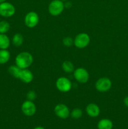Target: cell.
<instances>
[{
    "mask_svg": "<svg viewBox=\"0 0 128 129\" xmlns=\"http://www.w3.org/2000/svg\"><path fill=\"white\" fill-rule=\"evenodd\" d=\"M33 62V55L28 52H22L16 55L15 64L20 69H28Z\"/></svg>",
    "mask_w": 128,
    "mask_h": 129,
    "instance_id": "obj_1",
    "label": "cell"
},
{
    "mask_svg": "<svg viewBox=\"0 0 128 129\" xmlns=\"http://www.w3.org/2000/svg\"><path fill=\"white\" fill-rule=\"evenodd\" d=\"M64 9V3L61 0H53L48 5L49 13L53 16L60 15L63 11Z\"/></svg>",
    "mask_w": 128,
    "mask_h": 129,
    "instance_id": "obj_2",
    "label": "cell"
},
{
    "mask_svg": "<svg viewBox=\"0 0 128 129\" xmlns=\"http://www.w3.org/2000/svg\"><path fill=\"white\" fill-rule=\"evenodd\" d=\"M90 36L87 33H80L75 37L74 44L78 49H84L90 44Z\"/></svg>",
    "mask_w": 128,
    "mask_h": 129,
    "instance_id": "obj_3",
    "label": "cell"
},
{
    "mask_svg": "<svg viewBox=\"0 0 128 129\" xmlns=\"http://www.w3.org/2000/svg\"><path fill=\"white\" fill-rule=\"evenodd\" d=\"M16 12V9L11 3L3 2L0 3V16L5 18L11 17Z\"/></svg>",
    "mask_w": 128,
    "mask_h": 129,
    "instance_id": "obj_4",
    "label": "cell"
},
{
    "mask_svg": "<svg viewBox=\"0 0 128 129\" xmlns=\"http://www.w3.org/2000/svg\"><path fill=\"white\" fill-rule=\"evenodd\" d=\"M95 89L99 92H107L110 90L112 87V81L107 77L99 78L95 82Z\"/></svg>",
    "mask_w": 128,
    "mask_h": 129,
    "instance_id": "obj_5",
    "label": "cell"
},
{
    "mask_svg": "<svg viewBox=\"0 0 128 129\" xmlns=\"http://www.w3.org/2000/svg\"><path fill=\"white\" fill-rule=\"evenodd\" d=\"M56 87L59 91L67 93L70 91L72 87V84L69 78L66 77H60L56 80Z\"/></svg>",
    "mask_w": 128,
    "mask_h": 129,
    "instance_id": "obj_6",
    "label": "cell"
},
{
    "mask_svg": "<svg viewBox=\"0 0 128 129\" xmlns=\"http://www.w3.org/2000/svg\"><path fill=\"white\" fill-rule=\"evenodd\" d=\"M74 73V77L79 83L84 84L87 83L89 79V73L85 68H79L75 69Z\"/></svg>",
    "mask_w": 128,
    "mask_h": 129,
    "instance_id": "obj_7",
    "label": "cell"
},
{
    "mask_svg": "<svg viewBox=\"0 0 128 129\" xmlns=\"http://www.w3.org/2000/svg\"><path fill=\"white\" fill-rule=\"evenodd\" d=\"M21 111L25 115L31 117L36 112V107L33 101L26 100L21 105Z\"/></svg>",
    "mask_w": 128,
    "mask_h": 129,
    "instance_id": "obj_8",
    "label": "cell"
},
{
    "mask_svg": "<svg viewBox=\"0 0 128 129\" xmlns=\"http://www.w3.org/2000/svg\"><path fill=\"white\" fill-rule=\"evenodd\" d=\"M39 16L35 11H30L25 17V23L27 27L32 28L35 27L39 23Z\"/></svg>",
    "mask_w": 128,
    "mask_h": 129,
    "instance_id": "obj_9",
    "label": "cell"
},
{
    "mask_svg": "<svg viewBox=\"0 0 128 129\" xmlns=\"http://www.w3.org/2000/svg\"><path fill=\"white\" fill-rule=\"evenodd\" d=\"M54 112L58 118L61 119H66L70 114L69 107L63 103L56 105L54 108Z\"/></svg>",
    "mask_w": 128,
    "mask_h": 129,
    "instance_id": "obj_10",
    "label": "cell"
},
{
    "mask_svg": "<svg viewBox=\"0 0 128 129\" xmlns=\"http://www.w3.org/2000/svg\"><path fill=\"white\" fill-rule=\"evenodd\" d=\"M18 79L25 83H30L33 79V74L32 72L28 69H21Z\"/></svg>",
    "mask_w": 128,
    "mask_h": 129,
    "instance_id": "obj_11",
    "label": "cell"
},
{
    "mask_svg": "<svg viewBox=\"0 0 128 129\" xmlns=\"http://www.w3.org/2000/svg\"><path fill=\"white\" fill-rule=\"evenodd\" d=\"M86 113L89 117L95 118L98 117L100 113V110L99 106L95 103H89L86 107Z\"/></svg>",
    "mask_w": 128,
    "mask_h": 129,
    "instance_id": "obj_12",
    "label": "cell"
},
{
    "mask_svg": "<svg viewBox=\"0 0 128 129\" xmlns=\"http://www.w3.org/2000/svg\"><path fill=\"white\" fill-rule=\"evenodd\" d=\"M112 122L108 118L101 119L97 123L98 129H112Z\"/></svg>",
    "mask_w": 128,
    "mask_h": 129,
    "instance_id": "obj_13",
    "label": "cell"
},
{
    "mask_svg": "<svg viewBox=\"0 0 128 129\" xmlns=\"http://www.w3.org/2000/svg\"><path fill=\"white\" fill-rule=\"evenodd\" d=\"M10 46V39L6 34H0V49H8Z\"/></svg>",
    "mask_w": 128,
    "mask_h": 129,
    "instance_id": "obj_14",
    "label": "cell"
},
{
    "mask_svg": "<svg viewBox=\"0 0 128 129\" xmlns=\"http://www.w3.org/2000/svg\"><path fill=\"white\" fill-rule=\"evenodd\" d=\"M11 54L7 49H0V64H5L10 60Z\"/></svg>",
    "mask_w": 128,
    "mask_h": 129,
    "instance_id": "obj_15",
    "label": "cell"
},
{
    "mask_svg": "<svg viewBox=\"0 0 128 129\" xmlns=\"http://www.w3.org/2000/svg\"><path fill=\"white\" fill-rule=\"evenodd\" d=\"M61 68L63 71L67 73H73L75 70L74 65L71 61L69 60H65L61 64Z\"/></svg>",
    "mask_w": 128,
    "mask_h": 129,
    "instance_id": "obj_16",
    "label": "cell"
},
{
    "mask_svg": "<svg viewBox=\"0 0 128 129\" xmlns=\"http://www.w3.org/2000/svg\"><path fill=\"white\" fill-rule=\"evenodd\" d=\"M24 38L21 34H15L12 38V43L16 47H20L23 44Z\"/></svg>",
    "mask_w": 128,
    "mask_h": 129,
    "instance_id": "obj_17",
    "label": "cell"
},
{
    "mask_svg": "<svg viewBox=\"0 0 128 129\" xmlns=\"http://www.w3.org/2000/svg\"><path fill=\"white\" fill-rule=\"evenodd\" d=\"M21 69L16 65H12L8 68V73L12 76L13 77L18 79L19 74H20Z\"/></svg>",
    "mask_w": 128,
    "mask_h": 129,
    "instance_id": "obj_18",
    "label": "cell"
},
{
    "mask_svg": "<svg viewBox=\"0 0 128 129\" xmlns=\"http://www.w3.org/2000/svg\"><path fill=\"white\" fill-rule=\"evenodd\" d=\"M10 25L5 20L0 21V34H5L10 30Z\"/></svg>",
    "mask_w": 128,
    "mask_h": 129,
    "instance_id": "obj_19",
    "label": "cell"
},
{
    "mask_svg": "<svg viewBox=\"0 0 128 129\" xmlns=\"http://www.w3.org/2000/svg\"><path fill=\"white\" fill-rule=\"evenodd\" d=\"M82 115V110L80 108H75L72 110V112H70V115L71 116V117L72 118H74V119H79V118H81Z\"/></svg>",
    "mask_w": 128,
    "mask_h": 129,
    "instance_id": "obj_20",
    "label": "cell"
},
{
    "mask_svg": "<svg viewBox=\"0 0 128 129\" xmlns=\"http://www.w3.org/2000/svg\"><path fill=\"white\" fill-rule=\"evenodd\" d=\"M62 43L65 46L71 47L74 45V39L70 37H66L63 39Z\"/></svg>",
    "mask_w": 128,
    "mask_h": 129,
    "instance_id": "obj_21",
    "label": "cell"
},
{
    "mask_svg": "<svg viewBox=\"0 0 128 129\" xmlns=\"http://www.w3.org/2000/svg\"><path fill=\"white\" fill-rule=\"evenodd\" d=\"M36 98V93L35 91L30 90L26 94V99L28 100L33 101V102L35 99Z\"/></svg>",
    "mask_w": 128,
    "mask_h": 129,
    "instance_id": "obj_22",
    "label": "cell"
},
{
    "mask_svg": "<svg viewBox=\"0 0 128 129\" xmlns=\"http://www.w3.org/2000/svg\"><path fill=\"white\" fill-rule=\"evenodd\" d=\"M72 3L70 2V1H68V0L67 1H65V3H64V6H65V8L69 9L72 7Z\"/></svg>",
    "mask_w": 128,
    "mask_h": 129,
    "instance_id": "obj_23",
    "label": "cell"
},
{
    "mask_svg": "<svg viewBox=\"0 0 128 129\" xmlns=\"http://www.w3.org/2000/svg\"><path fill=\"white\" fill-rule=\"evenodd\" d=\"M124 104L125 107H128V96H125V98H124Z\"/></svg>",
    "mask_w": 128,
    "mask_h": 129,
    "instance_id": "obj_24",
    "label": "cell"
},
{
    "mask_svg": "<svg viewBox=\"0 0 128 129\" xmlns=\"http://www.w3.org/2000/svg\"><path fill=\"white\" fill-rule=\"evenodd\" d=\"M34 129H45V128H43V127H40V126H38V127H35Z\"/></svg>",
    "mask_w": 128,
    "mask_h": 129,
    "instance_id": "obj_25",
    "label": "cell"
},
{
    "mask_svg": "<svg viewBox=\"0 0 128 129\" xmlns=\"http://www.w3.org/2000/svg\"><path fill=\"white\" fill-rule=\"evenodd\" d=\"M5 1H6V0H0V3H1L3 2H5Z\"/></svg>",
    "mask_w": 128,
    "mask_h": 129,
    "instance_id": "obj_26",
    "label": "cell"
},
{
    "mask_svg": "<svg viewBox=\"0 0 128 129\" xmlns=\"http://www.w3.org/2000/svg\"><path fill=\"white\" fill-rule=\"evenodd\" d=\"M61 1H63V2H65V1H67V0H61Z\"/></svg>",
    "mask_w": 128,
    "mask_h": 129,
    "instance_id": "obj_27",
    "label": "cell"
}]
</instances>
